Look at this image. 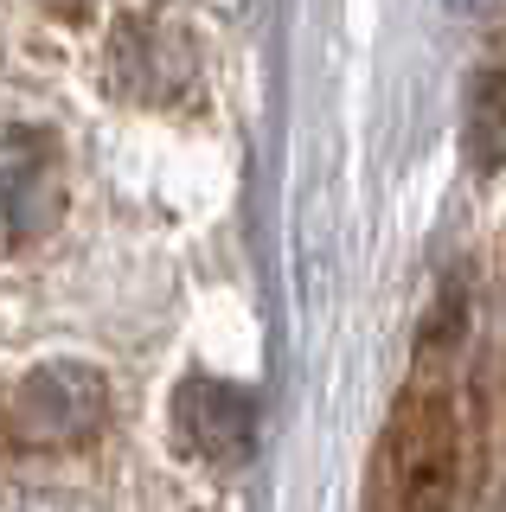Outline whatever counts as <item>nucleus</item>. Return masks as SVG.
Wrapping results in <instances>:
<instances>
[{
    "mask_svg": "<svg viewBox=\"0 0 506 512\" xmlns=\"http://www.w3.org/2000/svg\"><path fill=\"white\" fill-rule=\"evenodd\" d=\"M462 148L474 173H506V71H481L468 84Z\"/></svg>",
    "mask_w": 506,
    "mask_h": 512,
    "instance_id": "39448f33",
    "label": "nucleus"
},
{
    "mask_svg": "<svg viewBox=\"0 0 506 512\" xmlns=\"http://www.w3.org/2000/svg\"><path fill=\"white\" fill-rule=\"evenodd\" d=\"M13 416H20V436L77 442L103 423V384H97V372H84V365H45L20 391Z\"/></svg>",
    "mask_w": 506,
    "mask_h": 512,
    "instance_id": "f03ea898",
    "label": "nucleus"
},
{
    "mask_svg": "<svg viewBox=\"0 0 506 512\" xmlns=\"http://www.w3.org/2000/svg\"><path fill=\"white\" fill-rule=\"evenodd\" d=\"M180 429L199 455L212 461H237L257 442V404L244 384H218V378H193L180 391Z\"/></svg>",
    "mask_w": 506,
    "mask_h": 512,
    "instance_id": "7ed1b4c3",
    "label": "nucleus"
},
{
    "mask_svg": "<svg viewBox=\"0 0 506 512\" xmlns=\"http://www.w3.org/2000/svg\"><path fill=\"white\" fill-rule=\"evenodd\" d=\"M52 199V154L33 135H7L0 141V237H26L52 212Z\"/></svg>",
    "mask_w": 506,
    "mask_h": 512,
    "instance_id": "20e7f679",
    "label": "nucleus"
},
{
    "mask_svg": "<svg viewBox=\"0 0 506 512\" xmlns=\"http://www.w3.org/2000/svg\"><path fill=\"white\" fill-rule=\"evenodd\" d=\"M45 7H58V13H77V7H84V0H45Z\"/></svg>",
    "mask_w": 506,
    "mask_h": 512,
    "instance_id": "423d86ee",
    "label": "nucleus"
},
{
    "mask_svg": "<svg viewBox=\"0 0 506 512\" xmlns=\"http://www.w3.org/2000/svg\"><path fill=\"white\" fill-rule=\"evenodd\" d=\"M455 474H462V442H455V410L442 391H410L385 436V500L391 512H455Z\"/></svg>",
    "mask_w": 506,
    "mask_h": 512,
    "instance_id": "f257e3e1",
    "label": "nucleus"
},
{
    "mask_svg": "<svg viewBox=\"0 0 506 512\" xmlns=\"http://www.w3.org/2000/svg\"><path fill=\"white\" fill-rule=\"evenodd\" d=\"M462 7H474V0H462Z\"/></svg>",
    "mask_w": 506,
    "mask_h": 512,
    "instance_id": "0eeeda50",
    "label": "nucleus"
}]
</instances>
